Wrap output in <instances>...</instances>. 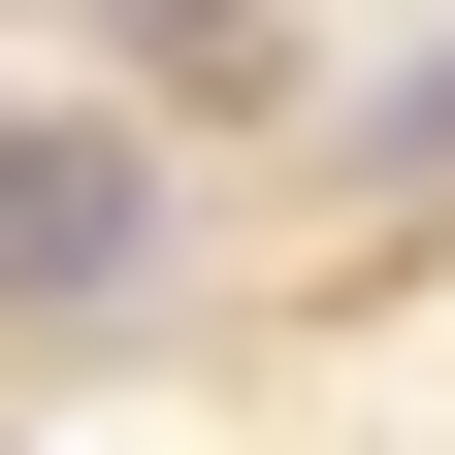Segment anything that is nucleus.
<instances>
[{
	"label": "nucleus",
	"instance_id": "obj_1",
	"mask_svg": "<svg viewBox=\"0 0 455 455\" xmlns=\"http://www.w3.org/2000/svg\"><path fill=\"white\" fill-rule=\"evenodd\" d=\"M131 260H163V163L131 131H0V325H98Z\"/></svg>",
	"mask_w": 455,
	"mask_h": 455
},
{
	"label": "nucleus",
	"instance_id": "obj_2",
	"mask_svg": "<svg viewBox=\"0 0 455 455\" xmlns=\"http://www.w3.org/2000/svg\"><path fill=\"white\" fill-rule=\"evenodd\" d=\"M131 66H163V98H260L293 33H260V0H131Z\"/></svg>",
	"mask_w": 455,
	"mask_h": 455
}]
</instances>
